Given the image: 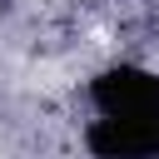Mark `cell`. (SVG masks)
Masks as SVG:
<instances>
[{
	"instance_id": "1",
	"label": "cell",
	"mask_w": 159,
	"mask_h": 159,
	"mask_svg": "<svg viewBox=\"0 0 159 159\" xmlns=\"http://www.w3.org/2000/svg\"><path fill=\"white\" fill-rule=\"evenodd\" d=\"M94 109L114 114V119H159V75L149 70H104L94 84Z\"/></svg>"
},
{
	"instance_id": "2",
	"label": "cell",
	"mask_w": 159,
	"mask_h": 159,
	"mask_svg": "<svg viewBox=\"0 0 159 159\" xmlns=\"http://www.w3.org/2000/svg\"><path fill=\"white\" fill-rule=\"evenodd\" d=\"M89 149L99 159H159V119L99 114L94 129H89Z\"/></svg>"
}]
</instances>
